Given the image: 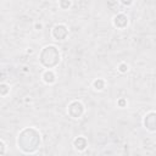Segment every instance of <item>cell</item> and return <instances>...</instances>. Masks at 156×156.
I'll use <instances>...</instances> for the list:
<instances>
[{
	"label": "cell",
	"mask_w": 156,
	"mask_h": 156,
	"mask_svg": "<svg viewBox=\"0 0 156 156\" xmlns=\"http://www.w3.org/2000/svg\"><path fill=\"white\" fill-rule=\"evenodd\" d=\"M40 143H41L40 133L35 128H33V127H32L30 138H26V135L22 132L18 133V136H17V146H18V149H21L26 154L34 152L39 147Z\"/></svg>",
	"instance_id": "1"
},
{
	"label": "cell",
	"mask_w": 156,
	"mask_h": 156,
	"mask_svg": "<svg viewBox=\"0 0 156 156\" xmlns=\"http://www.w3.org/2000/svg\"><path fill=\"white\" fill-rule=\"evenodd\" d=\"M60 51L55 45H46L41 49L39 54L40 63L46 68H54L60 62Z\"/></svg>",
	"instance_id": "2"
},
{
	"label": "cell",
	"mask_w": 156,
	"mask_h": 156,
	"mask_svg": "<svg viewBox=\"0 0 156 156\" xmlns=\"http://www.w3.org/2000/svg\"><path fill=\"white\" fill-rule=\"evenodd\" d=\"M85 112V106L80 100H73L67 106V113L71 118H80Z\"/></svg>",
	"instance_id": "3"
},
{
	"label": "cell",
	"mask_w": 156,
	"mask_h": 156,
	"mask_svg": "<svg viewBox=\"0 0 156 156\" xmlns=\"http://www.w3.org/2000/svg\"><path fill=\"white\" fill-rule=\"evenodd\" d=\"M51 35H52V38L55 40H65L67 38V35H68V28H67V26H65L62 23L56 24L52 28V30H51Z\"/></svg>",
	"instance_id": "4"
},
{
	"label": "cell",
	"mask_w": 156,
	"mask_h": 156,
	"mask_svg": "<svg viewBox=\"0 0 156 156\" xmlns=\"http://www.w3.org/2000/svg\"><path fill=\"white\" fill-rule=\"evenodd\" d=\"M144 127L149 130V132H156V112L155 111H150L144 116L143 119Z\"/></svg>",
	"instance_id": "5"
},
{
	"label": "cell",
	"mask_w": 156,
	"mask_h": 156,
	"mask_svg": "<svg viewBox=\"0 0 156 156\" xmlns=\"http://www.w3.org/2000/svg\"><path fill=\"white\" fill-rule=\"evenodd\" d=\"M113 26L118 29H123L128 26V17L124 13H118L113 17Z\"/></svg>",
	"instance_id": "6"
},
{
	"label": "cell",
	"mask_w": 156,
	"mask_h": 156,
	"mask_svg": "<svg viewBox=\"0 0 156 156\" xmlns=\"http://www.w3.org/2000/svg\"><path fill=\"white\" fill-rule=\"evenodd\" d=\"M41 79L45 84H54L56 82V74H55L54 69H51V68L45 69L43 76H41Z\"/></svg>",
	"instance_id": "7"
},
{
	"label": "cell",
	"mask_w": 156,
	"mask_h": 156,
	"mask_svg": "<svg viewBox=\"0 0 156 156\" xmlns=\"http://www.w3.org/2000/svg\"><path fill=\"white\" fill-rule=\"evenodd\" d=\"M73 146H74V149L76 150H78V151H84L85 149H87V146H88V141H87V139L84 138V136H77L74 140H73Z\"/></svg>",
	"instance_id": "8"
},
{
	"label": "cell",
	"mask_w": 156,
	"mask_h": 156,
	"mask_svg": "<svg viewBox=\"0 0 156 156\" xmlns=\"http://www.w3.org/2000/svg\"><path fill=\"white\" fill-rule=\"evenodd\" d=\"M105 87H106V82L102 78H98L93 82V88L96 91H102L105 89Z\"/></svg>",
	"instance_id": "9"
},
{
	"label": "cell",
	"mask_w": 156,
	"mask_h": 156,
	"mask_svg": "<svg viewBox=\"0 0 156 156\" xmlns=\"http://www.w3.org/2000/svg\"><path fill=\"white\" fill-rule=\"evenodd\" d=\"M9 93H10V87H9L6 83H1V84H0V95L4 98V96H6Z\"/></svg>",
	"instance_id": "10"
},
{
	"label": "cell",
	"mask_w": 156,
	"mask_h": 156,
	"mask_svg": "<svg viewBox=\"0 0 156 156\" xmlns=\"http://www.w3.org/2000/svg\"><path fill=\"white\" fill-rule=\"evenodd\" d=\"M71 5H72V1L71 0H60L58 1V6L62 10H68L71 7Z\"/></svg>",
	"instance_id": "11"
},
{
	"label": "cell",
	"mask_w": 156,
	"mask_h": 156,
	"mask_svg": "<svg viewBox=\"0 0 156 156\" xmlns=\"http://www.w3.org/2000/svg\"><path fill=\"white\" fill-rule=\"evenodd\" d=\"M117 69H118V72H121V73H127L128 69H129V66H128L126 62H121V63L118 65Z\"/></svg>",
	"instance_id": "12"
},
{
	"label": "cell",
	"mask_w": 156,
	"mask_h": 156,
	"mask_svg": "<svg viewBox=\"0 0 156 156\" xmlns=\"http://www.w3.org/2000/svg\"><path fill=\"white\" fill-rule=\"evenodd\" d=\"M0 155H5L6 154V144H5V141L1 139L0 140Z\"/></svg>",
	"instance_id": "13"
},
{
	"label": "cell",
	"mask_w": 156,
	"mask_h": 156,
	"mask_svg": "<svg viewBox=\"0 0 156 156\" xmlns=\"http://www.w3.org/2000/svg\"><path fill=\"white\" fill-rule=\"evenodd\" d=\"M119 2L122 5H124V6H130L134 2V0H119Z\"/></svg>",
	"instance_id": "14"
},
{
	"label": "cell",
	"mask_w": 156,
	"mask_h": 156,
	"mask_svg": "<svg viewBox=\"0 0 156 156\" xmlns=\"http://www.w3.org/2000/svg\"><path fill=\"white\" fill-rule=\"evenodd\" d=\"M117 105H118L119 107H124V106H127V100H124V99H119V100L117 101Z\"/></svg>",
	"instance_id": "15"
},
{
	"label": "cell",
	"mask_w": 156,
	"mask_h": 156,
	"mask_svg": "<svg viewBox=\"0 0 156 156\" xmlns=\"http://www.w3.org/2000/svg\"><path fill=\"white\" fill-rule=\"evenodd\" d=\"M41 27H43V24H41V23H39V24L37 23V24H35V28H37V29H40Z\"/></svg>",
	"instance_id": "16"
}]
</instances>
